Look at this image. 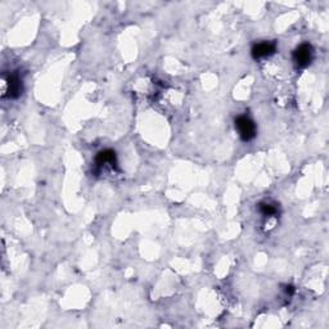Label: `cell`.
I'll use <instances>...</instances> for the list:
<instances>
[{"mask_svg":"<svg viewBox=\"0 0 329 329\" xmlns=\"http://www.w3.org/2000/svg\"><path fill=\"white\" fill-rule=\"evenodd\" d=\"M236 129L243 142H250L256 136V125L247 116H239L236 118Z\"/></svg>","mask_w":329,"mask_h":329,"instance_id":"1","label":"cell"},{"mask_svg":"<svg viewBox=\"0 0 329 329\" xmlns=\"http://www.w3.org/2000/svg\"><path fill=\"white\" fill-rule=\"evenodd\" d=\"M312 57H314V51L310 44H302L293 52V61L298 67H307L311 63Z\"/></svg>","mask_w":329,"mask_h":329,"instance_id":"2","label":"cell"},{"mask_svg":"<svg viewBox=\"0 0 329 329\" xmlns=\"http://www.w3.org/2000/svg\"><path fill=\"white\" fill-rule=\"evenodd\" d=\"M275 52H276V46L274 42H270V41L259 42V44H256V45H253L252 57L255 59H261V58H265V57L273 56Z\"/></svg>","mask_w":329,"mask_h":329,"instance_id":"3","label":"cell"},{"mask_svg":"<svg viewBox=\"0 0 329 329\" xmlns=\"http://www.w3.org/2000/svg\"><path fill=\"white\" fill-rule=\"evenodd\" d=\"M7 89L9 98H18L22 94V80L17 75H11L7 79Z\"/></svg>","mask_w":329,"mask_h":329,"instance_id":"4","label":"cell"},{"mask_svg":"<svg viewBox=\"0 0 329 329\" xmlns=\"http://www.w3.org/2000/svg\"><path fill=\"white\" fill-rule=\"evenodd\" d=\"M97 165L98 166H103V165H107L110 163L111 166H116V153L111 149H106V151H102L97 155Z\"/></svg>","mask_w":329,"mask_h":329,"instance_id":"5","label":"cell"},{"mask_svg":"<svg viewBox=\"0 0 329 329\" xmlns=\"http://www.w3.org/2000/svg\"><path fill=\"white\" fill-rule=\"evenodd\" d=\"M259 210H260V212H261V214L266 217L275 216V215L278 214V208H276L274 205H271V203H267V202L260 203Z\"/></svg>","mask_w":329,"mask_h":329,"instance_id":"6","label":"cell"}]
</instances>
